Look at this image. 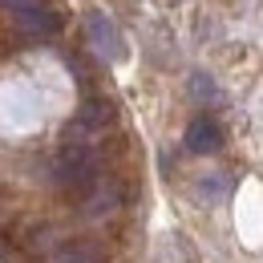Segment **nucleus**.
I'll list each match as a JSON object with an SVG mask.
<instances>
[{
  "instance_id": "nucleus-1",
  "label": "nucleus",
  "mask_w": 263,
  "mask_h": 263,
  "mask_svg": "<svg viewBox=\"0 0 263 263\" xmlns=\"http://www.w3.org/2000/svg\"><path fill=\"white\" fill-rule=\"evenodd\" d=\"M53 182L61 186V191H77V195H89L93 186H98V154H93V146H85V142H69L65 150L57 154V162H53Z\"/></svg>"
},
{
  "instance_id": "nucleus-2",
  "label": "nucleus",
  "mask_w": 263,
  "mask_h": 263,
  "mask_svg": "<svg viewBox=\"0 0 263 263\" xmlns=\"http://www.w3.org/2000/svg\"><path fill=\"white\" fill-rule=\"evenodd\" d=\"M85 33H89V45H93V53H98L101 61H118L122 57V33H118V25L105 12L93 8L85 16Z\"/></svg>"
},
{
  "instance_id": "nucleus-3",
  "label": "nucleus",
  "mask_w": 263,
  "mask_h": 263,
  "mask_svg": "<svg viewBox=\"0 0 263 263\" xmlns=\"http://www.w3.org/2000/svg\"><path fill=\"white\" fill-rule=\"evenodd\" d=\"M16 25H21V33L29 36H49L61 29V8L49 0V4H41V8H29V12H21L16 16Z\"/></svg>"
},
{
  "instance_id": "nucleus-4",
  "label": "nucleus",
  "mask_w": 263,
  "mask_h": 263,
  "mask_svg": "<svg viewBox=\"0 0 263 263\" xmlns=\"http://www.w3.org/2000/svg\"><path fill=\"white\" fill-rule=\"evenodd\" d=\"M186 150L191 154H211V150H219L223 146V130L211 122V118H195L191 126H186Z\"/></svg>"
},
{
  "instance_id": "nucleus-5",
  "label": "nucleus",
  "mask_w": 263,
  "mask_h": 263,
  "mask_svg": "<svg viewBox=\"0 0 263 263\" xmlns=\"http://www.w3.org/2000/svg\"><path fill=\"white\" fill-rule=\"evenodd\" d=\"M109 122V109L101 105V101H89V105H81V114H77V130H101Z\"/></svg>"
},
{
  "instance_id": "nucleus-6",
  "label": "nucleus",
  "mask_w": 263,
  "mask_h": 263,
  "mask_svg": "<svg viewBox=\"0 0 263 263\" xmlns=\"http://www.w3.org/2000/svg\"><path fill=\"white\" fill-rule=\"evenodd\" d=\"M41 4H49V0H0V8H8L12 16H21V12H29V8H41Z\"/></svg>"
},
{
  "instance_id": "nucleus-7",
  "label": "nucleus",
  "mask_w": 263,
  "mask_h": 263,
  "mask_svg": "<svg viewBox=\"0 0 263 263\" xmlns=\"http://www.w3.org/2000/svg\"><path fill=\"white\" fill-rule=\"evenodd\" d=\"M61 263H98V259H93L89 251H77V255H65V259H61Z\"/></svg>"
}]
</instances>
